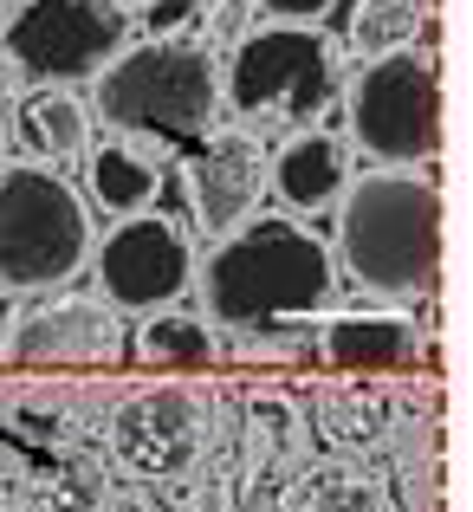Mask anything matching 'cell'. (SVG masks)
<instances>
[{
	"instance_id": "obj_12",
	"label": "cell",
	"mask_w": 473,
	"mask_h": 512,
	"mask_svg": "<svg viewBox=\"0 0 473 512\" xmlns=\"http://www.w3.org/2000/svg\"><path fill=\"white\" fill-rule=\"evenodd\" d=\"M344 182H350V156H344V143L324 137V130H292V137L266 156V188H273V201L286 214L331 208V201L344 195Z\"/></svg>"
},
{
	"instance_id": "obj_5",
	"label": "cell",
	"mask_w": 473,
	"mask_h": 512,
	"mask_svg": "<svg viewBox=\"0 0 473 512\" xmlns=\"http://www.w3.org/2000/svg\"><path fill=\"white\" fill-rule=\"evenodd\" d=\"M91 214L52 169L0 163V292L39 299L85 273Z\"/></svg>"
},
{
	"instance_id": "obj_16",
	"label": "cell",
	"mask_w": 473,
	"mask_h": 512,
	"mask_svg": "<svg viewBox=\"0 0 473 512\" xmlns=\"http://www.w3.org/2000/svg\"><path fill=\"white\" fill-rule=\"evenodd\" d=\"M124 357H137L143 370H169V376H195L214 363V338H208V318H175L162 312L137 338L124 344Z\"/></svg>"
},
{
	"instance_id": "obj_3",
	"label": "cell",
	"mask_w": 473,
	"mask_h": 512,
	"mask_svg": "<svg viewBox=\"0 0 473 512\" xmlns=\"http://www.w3.org/2000/svg\"><path fill=\"white\" fill-rule=\"evenodd\" d=\"M91 111L117 137H150L162 150L188 156L195 143L214 137L221 78H214V59L188 39H143L91 78Z\"/></svg>"
},
{
	"instance_id": "obj_1",
	"label": "cell",
	"mask_w": 473,
	"mask_h": 512,
	"mask_svg": "<svg viewBox=\"0 0 473 512\" xmlns=\"http://www.w3.org/2000/svg\"><path fill=\"white\" fill-rule=\"evenodd\" d=\"M201 312L227 331H273L299 325L305 312H324L337 299V253L324 247L312 227L266 214V221H240L208 247L195 266Z\"/></svg>"
},
{
	"instance_id": "obj_19",
	"label": "cell",
	"mask_w": 473,
	"mask_h": 512,
	"mask_svg": "<svg viewBox=\"0 0 473 512\" xmlns=\"http://www.w3.org/2000/svg\"><path fill=\"white\" fill-rule=\"evenodd\" d=\"M260 13L266 20H292V26H312V20L344 26V7H337V0H260Z\"/></svg>"
},
{
	"instance_id": "obj_22",
	"label": "cell",
	"mask_w": 473,
	"mask_h": 512,
	"mask_svg": "<svg viewBox=\"0 0 473 512\" xmlns=\"http://www.w3.org/2000/svg\"><path fill=\"white\" fill-rule=\"evenodd\" d=\"M0 163H7V117H0Z\"/></svg>"
},
{
	"instance_id": "obj_13",
	"label": "cell",
	"mask_w": 473,
	"mask_h": 512,
	"mask_svg": "<svg viewBox=\"0 0 473 512\" xmlns=\"http://www.w3.org/2000/svg\"><path fill=\"white\" fill-rule=\"evenodd\" d=\"M318 350H324V370L337 376H409L422 363L409 318H331Z\"/></svg>"
},
{
	"instance_id": "obj_8",
	"label": "cell",
	"mask_w": 473,
	"mask_h": 512,
	"mask_svg": "<svg viewBox=\"0 0 473 512\" xmlns=\"http://www.w3.org/2000/svg\"><path fill=\"white\" fill-rule=\"evenodd\" d=\"M91 273H98L104 305H117V312H169L195 279V253L175 221L130 214L91 247Z\"/></svg>"
},
{
	"instance_id": "obj_18",
	"label": "cell",
	"mask_w": 473,
	"mask_h": 512,
	"mask_svg": "<svg viewBox=\"0 0 473 512\" xmlns=\"http://www.w3.org/2000/svg\"><path fill=\"white\" fill-rule=\"evenodd\" d=\"M104 500V474L91 461H72L65 467V480H59V500H52V512H91Z\"/></svg>"
},
{
	"instance_id": "obj_7",
	"label": "cell",
	"mask_w": 473,
	"mask_h": 512,
	"mask_svg": "<svg viewBox=\"0 0 473 512\" xmlns=\"http://www.w3.org/2000/svg\"><path fill=\"white\" fill-rule=\"evenodd\" d=\"M124 39L130 20L111 0H20L0 46L26 85H91L124 52Z\"/></svg>"
},
{
	"instance_id": "obj_4",
	"label": "cell",
	"mask_w": 473,
	"mask_h": 512,
	"mask_svg": "<svg viewBox=\"0 0 473 512\" xmlns=\"http://www.w3.org/2000/svg\"><path fill=\"white\" fill-rule=\"evenodd\" d=\"M227 111L234 124L247 130H312L324 111L337 104L344 78H337V59H331V39L318 26H292V20H266L260 33L234 39L227 52Z\"/></svg>"
},
{
	"instance_id": "obj_21",
	"label": "cell",
	"mask_w": 473,
	"mask_h": 512,
	"mask_svg": "<svg viewBox=\"0 0 473 512\" xmlns=\"http://www.w3.org/2000/svg\"><path fill=\"white\" fill-rule=\"evenodd\" d=\"M305 512H383V500H376L370 487H357V480H344V487H331V493H318Z\"/></svg>"
},
{
	"instance_id": "obj_15",
	"label": "cell",
	"mask_w": 473,
	"mask_h": 512,
	"mask_svg": "<svg viewBox=\"0 0 473 512\" xmlns=\"http://www.w3.org/2000/svg\"><path fill=\"white\" fill-rule=\"evenodd\" d=\"M20 143L39 156H78L91 143V111L85 98H72L65 85H39L20 104Z\"/></svg>"
},
{
	"instance_id": "obj_9",
	"label": "cell",
	"mask_w": 473,
	"mask_h": 512,
	"mask_svg": "<svg viewBox=\"0 0 473 512\" xmlns=\"http://www.w3.org/2000/svg\"><path fill=\"white\" fill-rule=\"evenodd\" d=\"M182 182H188V214L208 227L214 240L234 234L266 195V150L247 137V130H214L208 143L182 156Z\"/></svg>"
},
{
	"instance_id": "obj_17",
	"label": "cell",
	"mask_w": 473,
	"mask_h": 512,
	"mask_svg": "<svg viewBox=\"0 0 473 512\" xmlns=\"http://www.w3.org/2000/svg\"><path fill=\"white\" fill-rule=\"evenodd\" d=\"M422 26H428V0H357L350 7V46L363 59H383V52H402Z\"/></svg>"
},
{
	"instance_id": "obj_10",
	"label": "cell",
	"mask_w": 473,
	"mask_h": 512,
	"mask_svg": "<svg viewBox=\"0 0 473 512\" xmlns=\"http://www.w3.org/2000/svg\"><path fill=\"white\" fill-rule=\"evenodd\" d=\"M195 441H201V415L182 389H143L130 409H117L111 422V448L117 461L130 467L137 480H169L195 461Z\"/></svg>"
},
{
	"instance_id": "obj_11",
	"label": "cell",
	"mask_w": 473,
	"mask_h": 512,
	"mask_svg": "<svg viewBox=\"0 0 473 512\" xmlns=\"http://www.w3.org/2000/svg\"><path fill=\"white\" fill-rule=\"evenodd\" d=\"M124 357V338H117V318L111 305H91V299H72V305H46V312L20 318L7 344V363L13 370H46V363H65V370H85V363H111Z\"/></svg>"
},
{
	"instance_id": "obj_6",
	"label": "cell",
	"mask_w": 473,
	"mask_h": 512,
	"mask_svg": "<svg viewBox=\"0 0 473 512\" xmlns=\"http://www.w3.org/2000/svg\"><path fill=\"white\" fill-rule=\"evenodd\" d=\"M350 143L389 169L428 163L441 150V65L415 46L363 65L350 85Z\"/></svg>"
},
{
	"instance_id": "obj_20",
	"label": "cell",
	"mask_w": 473,
	"mask_h": 512,
	"mask_svg": "<svg viewBox=\"0 0 473 512\" xmlns=\"http://www.w3.org/2000/svg\"><path fill=\"white\" fill-rule=\"evenodd\" d=\"M201 20V0H156L150 13H143V26H150V39H169L175 26H195Z\"/></svg>"
},
{
	"instance_id": "obj_14",
	"label": "cell",
	"mask_w": 473,
	"mask_h": 512,
	"mask_svg": "<svg viewBox=\"0 0 473 512\" xmlns=\"http://www.w3.org/2000/svg\"><path fill=\"white\" fill-rule=\"evenodd\" d=\"M156 175H162V163H156L150 150H143L137 137H117V143H98V150H91V163H85V188H91V201H98L104 214L130 221V214H150Z\"/></svg>"
},
{
	"instance_id": "obj_2",
	"label": "cell",
	"mask_w": 473,
	"mask_h": 512,
	"mask_svg": "<svg viewBox=\"0 0 473 512\" xmlns=\"http://www.w3.org/2000/svg\"><path fill=\"white\" fill-rule=\"evenodd\" d=\"M337 260L383 299H422L441 279V188L415 169H376L344 182Z\"/></svg>"
}]
</instances>
